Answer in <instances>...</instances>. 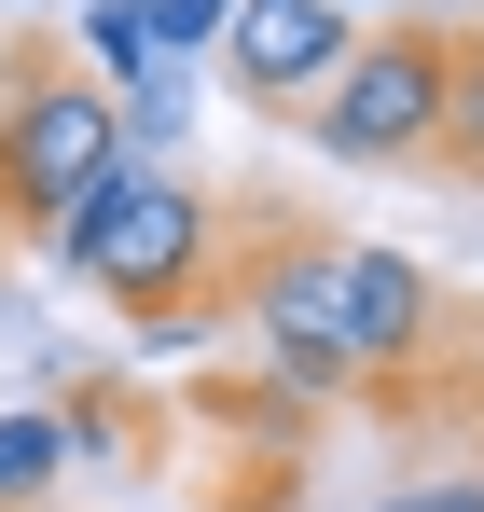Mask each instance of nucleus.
Listing matches in <instances>:
<instances>
[{"instance_id": "nucleus-1", "label": "nucleus", "mask_w": 484, "mask_h": 512, "mask_svg": "<svg viewBox=\"0 0 484 512\" xmlns=\"http://www.w3.org/2000/svg\"><path fill=\"white\" fill-rule=\"evenodd\" d=\"M56 263H70L83 291H111L153 346H194L208 333L194 291H208V263H222V208H208L180 167H111L70 222H56Z\"/></svg>"}, {"instance_id": "nucleus-2", "label": "nucleus", "mask_w": 484, "mask_h": 512, "mask_svg": "<svg viewBox=\"0 0 484 512\" xmlns=\"http://www.w3.org/2000/svg\"><path fill=\"white\" fill-rule=\"evenodd\" d=\"M111 167H125L111 84H97L83 56H56V42H28V70L0 97V236H42V250H56V222H70Z\"/></svg>"}, {"instance_id": "nucleus-3", "label": "nucleus", "mask_w": 484, "mask_h": 512, "mask_svg": "<svg viewBox=\"0 0 484 512\" xmlns=\"http://www.w3.org/2000/svg\"><path fill=\"white\" fill-rule=\"evenodd\" d=\"M443 84H457V28L388 14V28L346 42V70H332V97L305 111V139H319L332 167H429V139H443Z\"/></svg>"}, {"instance_id": "nucleus-4", "label": "nucleus", "mask_w": 484, "mask_h": 512, "mask_svg": "<svg viewBox=\"0 0 484 512\" xmlns=\"http://www.w3.org/2000/svg\"><path fill=\"white\" fill-rule=\"evenodd\" d=\"M332 346L360 388H402L415 360L443 346V291L415 250H374V236H332Z\"/></svg>"}, {"instance_id": "nucleus-5", "label": "nucleus", "mask_w": 484, "mask_h": 512, "mask_svg": "<svg viewBox=\"0 0 484 512\" xmlns=\"http://www.w3.org/2000/svg\"><path fill=\"white\" fill-rule=\"evenodd\" d=\"M346 14L332 0H236V42H222V70H236L249 111H319L332 70H346Z\"/></svg>"}, {"instance_id": "nucleus-6", "label": "nucleus", "mask_w": 484, "mask_h": 512, "mask_svg": "<svg viewBox=\"0 0 484 512\" xmlns=\"http://www.w3.org/2000/svg\"><path fill=\"white\" fill-rule=\"evenodd\" d=\"M70 56L111 84V111H125V97H153V84H180V56L153 42V14H70Z\"/></svg>"}, {"instance_id": "nucleus-7", "label": "nucleus", "mask_w": 484, "mask_h": 512, "mask_svg": "<svg viewBox=\"0 0 484 512\" xmlns=\"http://www.w3.org/2000/svg\"><path fill=\"white\" fill-rule=\"evenodd\" d=\"M70 471V416L56 402H0V512H42Z\"/></svg>"}, {"instance_id": "nucleus-8", "label": "nucleus", "mask_w": 484, "mask_h": 512, "mask_svg": "<svg viewBox=\"0 0 484 512\" xmlns=\"http://www.w3.org/2000/svg\"><path fill=\"white\" fill-rule=\"evenodd\" d=\"M429 167L484 180V28H457V84H443V139H429Z\"/></svg>"}, {"instance_id": "nucleus-9", "label": "nucleus", "mask_w": 484, "mask_h": 512, "mask_svg": "<svg viewBox=\"0 0 484 512\" xmlns=\"http://www.w3.org/2000/svg\"><path fill=\"white\" fill-rule=\"evenodd\" d=\"M139 14H153V42H166V56H180V70L236 42V0H139Z\"/></svg>"}, {"instance_id": "nucleus-10", "label": "nucleus", "mask_w": 484, "mask_h": 512, "mask_svg": "<svg viewBox=\"0 0 484 512\" xmlns=\"http://www.w3.org/2000/svg\"><path fill=\"white\" fill-rule=\"evenodd\" d=\"M374 512H484V471H429V485H388Z\"/></svg>"}, {"instance_id": "nucleus-11", "label": "nucleus", "mask_w": 484, "mask_h": 512, "mask_svg": "<svg viewBox=\"0 0 484 512\" xmlns=\"http://www.w3.org/2000/svg\"><path fill=\"white\" fill-rule=\"evenodd\" d=\"M14 70H28V28H14V14H0V97H14Z\"/></svg>"}, {"instance_id": "nucleus-12", "label": "nucleus", "mask_w": 484, "mask_h": 512, "mask_svg": "<svg viewBox=\"0 0 484 512\" xmlns=\"http://www.w3.org/2000/svg\"><path fill=\"white\" fill-rule=\"evenodd\" d=\"M70 14H139V0H70Z\"/></svg>"}, {"instance_id": "nucleus-13", "label": "nucleus", "mask_w": 484, "mask_h": 512, "mask_svg": "<svg viewBox=\"0 0 484 512\" xmlns=\"http://www.w3.org/2000/svg\"><path fill=\"white\" fill-rule=\"evenodd\" d=\"M332 14H346V28H360V14H374V0H332Z\"/></svg>"}, {"instance_id": "nucleus-14", "label": "nucleus", "mask_w": 484, "mask_h": 512, "mask_svg": "<svg viewBox=\"0 0 484 512\" xmlns=\"http://www.w3.org/2000/svg\"><path fill=\"white\" fill-rule=\"evenodd\" d=\"M0 319H14V305H0Z\"/></svg>"}]
</instances>
